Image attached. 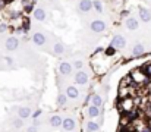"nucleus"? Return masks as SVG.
Here are the masks:
<instances>
[{
    "instance_id": "obj_1",
    "label": "nucleus",
    "mask_w": 151,
    "mask_h": 132,
    "mask_svg": "<svg viewBox=\"0 0 151 132\" xmlns=\"http://www.w3.org/2000/svg\"><path fill=\"white\" fill-rule=\"evenodd\" d=\"M88 28H90L93 32H96V34H101V32H104V31L107 30V24H106V21H103V19H94V21L90 22Z\"/></svg>"
},
{
    "instance_id": "obj_2",
    "label": "nucleus",
    "mask_w": 151,
    "mask_h": 132,
    "mask_svg": "<svg viewBox=\"0 0 151 132\" xmlns=\"http://www.w3.org/2000/svg\"><path fill=\"white\" fill-rule=\"evenodd\" d=\"M88 79H90V76H88V74L84 69L76 71V74L73 75V82L76 85H87L88 84Z\"/></svg>"
},
{
    "instance_id": "obj_3",
    "label": "nucleus",
    "mask_w": 151,
    "mask_h": 132,
    "mask_svg": "<svg viewBox=\"0 0 151 132\" xmlns=\"http://www.w3.org/2000/svg\"><path fill=\"white\" fill-rule=\"evenodd\" d=\"M76 10L81 15H85L93 10V0H79L76 4Z\"/></svg>"
},
{
    "instance_id": "obj_4",
    "label": "nucleus",
    "mask_w": 151,
    "mask_h": 132,
    "mask_svg": "<svg viewBox=\"0 0 151 132\" xmlns=\"http://www.w3.org/2000/svg\"><path fill=\"white\" fill-rule=\"evenodd\" d=\"M138 19L139 22H144V24H150L151 22V10L145 6H139L138 7Z\"/></svg>"
},
{
    "instance_id": "obj_5",
    "label": "nucleus",
    "mask_w": 151,
    "mask_h": 132,
    "mask_svg": "<svg viewBox=\"0 0 151 132\" xmlns=\"http://www.w3.org/2000/svg\"><path fill=\"white\" fill-rule=\"evenodd\" d=\"M110 45H111V47H114L116 50H122V48H125V47H126V38H125L122 34H116V35L111 38Z\"/></svg>"
},
{
    "instance_id": "obj_6",
    "label": "nucleus",
    "mask_w": 151,
    "mask_h": 132,
    "mask_svg": "<svg viewBox=\"0 0 151 132\" xmlns=\"http://www.w3.org/2000/svg\"><path fill=\"white\" fill-rule=\"evenodd\" d=\"M32 16H34V19L38 21V22H47V10H46L43 6L34 7Z\"/></svg>"
},
{
    "instance_id": "obj_7",
    "label": "nucleus",
    "mask_w": 151,
    "mask_h": 132,
    "mask_svg": "<svg viewBox=\"0 0 151 132\" xmlns=\"http://www.w3.org/2000/svg\"><path fill=\"white\" fill-rule=\"evenodd\" d=\"M60 128L65 132H73L76 129V122H75L73 118H65L62 120V126Z\"/></svg>"
},
{
    "instance_id": "obj_8",
    "label": "nucleus",
    "mask_w": 151,
    "mask_h": 132,
    "mask_svg": "<svg viewBox=\"0 0 151 132\" xmlns=\"http://www.w3.org/2000/svg\"><path fill=\"white\" fill-rule=\"evenodd\" d=\"M32 43L35 45H38V47H43V45L47 44V35L44 32H41V31H37L32 35Z\"/></svg>"
},
{
    "instance_id": "obj_9",
    "label": "nucleus",
    "mask_w": 151,
    "mask_h": 132,
    "mask_svg": "<svg viewBox=\"0 0 151 132\" xmlns=\"http://www.w3.org/2000/svg\"><path fill=\"white\" fill-rule=\"evenodd\" d=\"M125 28L129 30V31H137V30H139V21H138V18H135V16L126 18V21H125Z\"/></svg>"
},
{
    "instance_id": "obj_10",
    "label": "nucleus",
    "mask_w": 151,
    "mask_h": 132,
    "mask_svg": "<svg viewBox=\"0 0 151 132\" xmlns=\"http://www.w3.org/2000/svg\"><path fill=\"white\" fill-rule=\"evenodd\" d=\"M59 72L63 75V76H70L72 74H73V66H72V63H69V62H62L60 65H59Z\"/></svg>"
},
{
    "instance_id": "obj_11",
    "label": "nucleus",
    "mask_w": 151,
    "mask_h": 132,
    "mask_svg": "<svg viewBox=\"0 0 151 132\" xmlns=\"http://www.w3.org/2000/svg\"><path fill=\"white\" fill-rule=\"evenodd\" d=\"M4 47H6L7 51H15L19 47V40L16 37H9L6 40V43H4Z\"/></svg>"
},
{
    "instance_id": "obj_12",
    "label": "nucleus",
    "mask_w": 151,
    "mask_h": 132,
    "mask_svg": "<svg viewBox=\"0 0 151 132\" xmlns=\"http://www.w3.org/2000/svg\"><path fill=\"white\" fill-rule=\"evenodd\" d=\"M65 94L68 95V98H72V100H76L79 97V89L75 87V85H68L65 89Z\"/></svg>"
},
{
    "instance_id": "obj_13",
    "label": "nucleus",
    "mask_w": 151,
    "mask_h": 132,
    "mask_svg": "<svg viewBox=\"0 0 151 132\" xmlns=\"http://www.w3.org/2000/svg\"><path fill=\"white\" fill-rule=\"evenodd\" d=\"M31 115H32V110H31L29 107H27V106L18 109V116H19L21 119H24V120L28 119V118H31Z\"/></svg>"
},
{
    "instance_id": "obj_14",
    "label": "nucleus",
    "mask_w": 151,
    "mask_h": 132,
    "mask_svg": "<svg viewBox=\"0 0 151 132\" xmlns=\"http://www.w3.org/2000/svg\"><path fill=\"white\" fill-rule=\"evenodd\" d=\"M62 118L59 116V115H53L50 119H49V125H50L53 129H57V128H60L62 126Z\"/></svg>"
},
{
    "instance_id": "obj_15",
    "label": "nucleus",
    "mask_w": 151,
    "mask_h": 132,
    "mask_svg": "<svg viewBox=\"0 0 151 132\" xmlns=\"http://www.w3.org/2000/svg\"><path fill=\"white\" fill-rule=\"evenodd\" d=\"M145 53V47L142 43H137L134 47H132V56L138 57V56H142Z\"/></svg>"
},
{
    "instance_id": "obj_16",
    "label": "nucleus",
    "mask_w": 151,
    "mask_h": 132,
    "mask_svg": "<svg viewBox=\"0 0 151 132\" xmlns=\"http://www.w3.org/2000/svg\"><path fill=\"white\" fill-rule=\"evenodd\" d=\"M101 115V110H100V107H97V106H90L88 107V118L90 119H96V118H99Z\"/></svg>"
},
{
    "instance_id": "obj_17",
    "label": "nucleus",
    "mask_w": 151,
    "mask_h": 132,
    "mask_svg": "<svg viewBox=\"0 0 151 132\" xmlns=\"http://www.w3.org/2000/svg\"><path fill=\"white\" fill-rule=\"evenodd\" d=\"M85 128H87V132H97V131H100V123H97V122H94L93 119H90V120L87 122Z\"/></svg>"
},
{
    "instance_id": "obj_18",
    "label": "nucleus",
    "mask_w": 151,
    "mask_h": 132,
    "mask_svg": "<svg viewBox=\"0 0 151 132\" xmlns=\"http://www.w3.org/2000/svg\"><path fill=\"white\" fill-rule=\"evenodd\" d=\"M66 103H68V95H66L65 92H60V94L57 95V98H56V106L63 107Z\"/></svg>"
},
{
    "instance_id": "obj_19",
    "label": "nucleus",
    "mask_w": 151,
    "mask_h": 132,
    "mask_svg": "<svg viewBox=\"0 0 151 132\" xmlns=\"http://www.w3.org/2000/svg\"><path fill=\"white\" fill-rule=\"evenodd\" d=\"M93 9H94L99 15H103V13H104V4L101 3V0H93Z\"/></svg>"
},
{
    "instance_id": "obj_20",
    "label": "nucleus",
    "mask_w": 151,
    "mask_h": 132,
    "mask_svg": "<svg viewBox=\"0 0 151 132\" xmlns=\"http://www.w3.org/2000/svg\"><path fill=\"white\" fill-rule=\"evenodd\" d=\"M91 104L101 109V107H103V97H101L100 94H94V95L91 97Z\"/></svg>"
},
{
    "instance_id": "obj_21",
    "label": "nucleus",
    "mask_w": 151,
    "mask_h": 132,
    "mask_svg": "<svg viewBox=\"0 0 151 132\" xmlns=\"http://www.w3.org/2000/svg\"><path fill=\"white\" fill-rule=\"evenodd\" d=\"M53 51H54V54H63L65 53V45H63V43L57 41V43L53 44Z\"/></svg>"
},
{
    "instance_id": "obj_22",
    "label": "nucleus",
    "mask_w": 151,
    "mask_h": 132,
    "mask_svg": "<svg viewBox=\"0 0 151 132\" xmlns=\"http://www.w3.org/2000/svg\"><path fill=\"white\" fill-rule=\"evenodd\" d=\"M12 125H13V128H15V129H21V128L24 126V119H21V118L18 116L16 119H13V120H12Z\"/></svg>"
},
{
    "instance_id": "obj_23",
    "label": "nucleus",
    "mask_w": 151,
    "mask_h": 132,
    "mask_svg": "<svg viewBox=\"0 0 151 132\" xmlns=\"http://www.w3.org/2000/svg\"><path fill=\"white\" fill-rule=\"evenodd\" d=\"M72 66H73V69L79 71V69H82V68H84V62H82L81 59H76V60L72 63Z\"/></svg>"
},
{
    "instance_id": "obj_24",
    "label": "nucleus",
    "mask_w": 151,
    "mask_h": 132,
    "mask_svg": "<svg viewBox=\"0 0 151 132\" xmlns=\"http://www.w3.org/2000/svg\"><path fill=\"white\" fill-rule=\"evenodd\" d=\"M32 9H34V4H32V3H28V4H25V6H24V10H25L27 13H31V12H32Z\"/></svg>"
},
{
    "instance_id": "obj_25",
    "label": "nucleus",
    "mask_w": 151,
    "mask_h": 132,
    "mask_svg": "<svg viewBox=\"0 0 151 132\" xmlns=\"http://www.w3.org/2000/svg\"><path fill=\"white\" fill-rule=\"evenodd\" d=\"M41 113H43V110H41V109H38V110L32 112V115H31V116H32V119H38V118L41 116Z\"/></svg>"
},
{
    "instance_id": "obj_26",
    "label": "nucleus",
    "mask_w": 151,
    "mask_h": 132,
    "mask_svg": "<svg viewBox=\"0 0 151 132\" xmlns=\"http://www.w3.org/2000/svg\"><path fill=\"white\" fill-rule=\"evenodd\" d=\"M27 132H38V126H37V125H31V126L27 129Z\"/></svg>"
},
{
    "instance_id": "obj_27",
    "label": "nucleus",
    "mask_w": 151,
    "mask_h": 132,
    "mask_svg": "<svg viewBox=\"0 0 151 132\" xmlns=\"http://www.w3.org/2000/svg\"><path fill=\"white\" fill-rule=\"evenodd\" d=\"M7 31V25L6 24H0V34H4Z\"/></svg>"
},
{
    "instance_id": "obj_28",
    "label": "nucleus",
    "mask_w": 151,
    "mask_h": 132,
    "mask_svg": "<svg viewBox=\"0 0 151 132\" xmlns=\"http://www.w3.org/2000/svg\"><path fill=\"white\" fill-rule=\"evenodd\" d=\"M145 72H147V75H148V76L151 78V63L148 65V66H147V68H145Z\"/></svg>"
},
{
    "instance_id": "obj_29",
    "label": "nucleus",
    "mask_w": 151,
    "mask_h": 132,
    "mask_svg": "<svg viewBox=\"0 0 151 132\" xmlns=\"http://www.w3.org/2000/svg\"><path fill=\"white\" fill-rule=\"evenodd\" d=\"M4 60H6L7 65H12V63H13V59H12V57H4Z\"/></svg>"
},
{
    "instance_id": "obj_30",
    "label": "nucleus",
    "mask_w": 151,
    "mask_h": 132,
    "mask_svg": "<svg viewBox=\"0 0 151 132\" xmlns=\"http://www.w3.org/2000/svg\"><path fill=\"white\" fill-rule=\"evenodd\" d=\"M141 132H151V128L150 126H144V128L141 129Z\"/></svg>"
},
{
    "instance_id": "obj_31",
    "label": "nucleus",
    "mask_w": 151,
    "mask_h": 132,
    "mask_svg": "<svg viewBox=\"0 0 151 132\" xmlns=\"http://www.w3.org/2000/svg\"><path fill=\"white\" fill-rule=\"evenodd\" d=\"M128 13H129V12H126V10H123V12H122V16H128Z\"/></svg>"
},
{
    "instance_id": "obj_32",
    "label": "nucleus",
    "mask_w": 151,
    "mask_h": 132,
    "mask_svg": "<svg viewBox=\"0 0 151 132\" xmlns=\"http://www.w3.org/2000/svg\"><path fill=\"white\" fill-rule=\"evenodd\" d=\"M1 6H4V0H0V7Z\"/></svg>"
}]
</instances>
